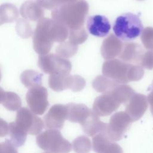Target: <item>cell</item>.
Segmentation results:
<instances>
[{"instance_id":"obj_27","label":"cell","mask_w":153,"mask_h":153,"mask_svg":"<svg viewBox=\"0 0 153 153\" xmlns=\"http://www.w3.org/2000/svg\"><path fill=\"white\" fill-rule=\"evenodd\" d=\"M72 146L76 153H89L91 149V143L87 137L81 136L74 140Z\"/></svg>"},{"instance_id":"obj_15","label":"cell","mask_w":153,"mask_h":153,"mask_svg":"<svg viewBox=\"0 0 153 153\" xmlns=\"http://www.w3.org/2000/svg\"><path fill=\"white\" fill-rule=\"evenodd\" d=\"M93 149L96 153H123L122 148L109 140L103 133L93 137Z\"/></svg>"},{"instance_id":"obj_39","label":"cell","mask_w":153,"mask_h":153,"mask_svg":"<svg viewBox=\"0 0 153 153\" xmlns=\"http://www.w3.org/2000/svg\"><path fill=\"white\" fill-rule=\"evenodd\" d=\"M137 1H143V0H137Z\"/></svg>"},{"instance_id":"obj_31","label":"cell","mask_w":153,"mask_h":153,"mask_svg":"<svg viewBox=\"0 0 153 153\" xmlns=\"http://www.w3.org/2000/svg\"><path fill=\"white\" fill-rule=\"evenodd\" d=\"M139 65L149 70L153 69V50L145 51L140 60Z\"/></svg>"},{"instance_id":"obj_19","label":"cell","mask_w":153,"mask_h":153,"mask_svg":"<svg viewBox=\"0 0 153 153\" xmlns=\"http://www.w3.org/2000/svg\"><path fill=\"white\" fill-rule=\"evenodd\" d=\"M67 119L72 123L82 124L89 115L91 109L84 104L70 103L66 105Z\"/></svg>"},{"instance_id":"obj_25","label":"cell","mask_w":153,"mask_h":153,"mask_svg":"<svg viewBox=\"0 0 153 153\" xmlns=\"http://www.w3.org/2000/svg\"><path fill=\"white\" fill-rule=\"evenodd\" d=\"M2 104L8 110L15 111L19 110L22 106V100L16 93L5 91Z\"/></svg>"},{"instance_id":"obj_13","label":"cell","mask_w":153,"mask_h":153,"mask_svg":"<svg viewBox=\"0 0 153 153\" xmlns=\"http://www.w3.org/2000/svg\"><path fill=\"white\" fill-rule=\"evenodd\" d=\"M148 108V100L146 96L140 93H134L127 102L126 112L133 122L142 117Z\"/></svg>"},{"instance_id":"obj_20","label":"cell","mask_w":153,"mask_h":153,"mask_svg":"<svg viewBox=\"0 0 153 153\" xmlns=\"http://www.w3.org/2000/svg\"><path fill=\"white\" fill-rule=\"evenodd\" d=\"M20 13L25 19L35 22L44 17V11L36 2L29 0L21 5Z\"/></svg>"},{"instance_id":"obj_22","label":"cell","mask_w":153,"mask_h":153,"mask_svg":"<svg viewBox=\"0 0 153 153\" xmlns=\"http://www.w3.org/2000/svg\"><path fill=\"white\" fill-rule=\"evenodd\" d=\"M42 76L43 75L42 74L32 69H28L22 73L20 81L26 87L30 88L41 85Z\"/></svg>"},{"instance_id":"obj_5","label":"cell","mask_w":153,"mask_h":153,"mask_svg":"<svg viewBox=\"0 0 153 153\" xmlns=\"http://www.w3.org/2000/svg\"><path fill=\"white\" fill-rule=\"evenodd\" d=\"M36 143L42 149L51 153H69L71 143L57 129H48L36 136Z\"/></svg>"},{"instance_id":"obj_23","label":"cell","mask_w":153,"mask_h":153,"mask_svg":"<svg viewBox=\"0 0 153 153\" xmlns=\"http://www.w3.org/2000/svg\"><path fill=\"white\" fill-rule=\"evenodd\" d=\"M10 141L16 146H22L27 138V133L22 129L15 122H11L8 125Z\"/></svg>"},{"instance_id":"obj_30","label":"cell","mask_w":153,"mask_h":153,"mask_svg":"<svg viewBox=\"0 0 153 153\" xmlns=\"http://www.w3.org/2000/svg\"><path fill=\"white\" fill-rule=\"evenodd\" d=\"M140 39L145 48L153 50V27H147L143 29Z\"/></svg>"},{"instance_id":"obj_10","label":"cell","mask_w":153,"mask_h":153,"mask_svg":"<svg viewBox=\"0 0 153 153\" xmlns=\"http://www.w3.org/2000/svg\"><path fill=\"white\" fill-rule=\"evenodd\" d=\"M26 100L31 111L36 115H42L49 106L48 91L41 85L30 88L26 93Z\"/></svg>"},{"instance_id":"obj_8","label":"cell","mask_w":153,"mask_h":153,"mask_svg":"<svg viewBox=\"0 0 153 153\" xmlns=\"http://www.w3.org/2000/svg\"><path fill=\"white\" fill-rule=\"evenodd\" d=\"M48 85L55 91L71 89L76 92L84 88L85 81L82 77L77 75H50L48 78Z\"/></svg>"},{"instance_id":"obj_29","label":"cell","mask_w":153,"mask_h":153,"mask_svg":"<svg viewBox=\"0 0 153 153\" xmlns=\"http://www.w3.org/2000/svg\"><path fill=\"white\" fill-rule=\"evenodd\" d=\"M69 41L75 45H78L84 42L87 38L88 34L84 27L75 30H69Z\"/></svg>"},{"instance_id":"obj_33","label":"cell","mask_w":153,"mask_h":153,"mask_svg":"<svg viewBox=\"0 0 153 153\" xmlns=\"http://www.w3.org/2000/svg\"><path fill=\"white\" fill-rule=\"evenodd\" d=\"M0 153H18L16 146L10 140L0 143Z\"/></svg>"},{"instance_id":"obj_26","label":"cell","mask_w":153,"mask_h":153,"mask_svg":"<svg viewBox=\"0 0 153 153\" xmlns=\"http://www.w3.org/2000/svg\"><path fill=\"white\" fill-rule=\"evenodd\" d=\"M78 50V45L69 41L61 42L56 48V54L63 58H69L74 56Z\"/></svg>"},{"instance_id":"obj_21","label":"cell","mask_w":153,"mask_h":153,"mask_svg":"<svg viewBox=\"0 0 153 153\" xmlns=\"http://www.w3.org/2000/svg\"><path fill=\"white\" fill-rule=\"evenodd\" d=\"M19 17L17 8L13 4L5 3L0 5V25L13 23Z\"/></svg>"},{"instance_id":"obj_1","label":"cell","mask_w":153,"mask_h":153,"mask_svg":"<svg viewBox=\"0 0 153 153\" xmlns=\"http://www.w3.org/2000/svg\"><path fill=\"white\" fill-rule=\"evenodd\" d=\"M69 29L63 24L49 18L42 17L33 33V46L39 54L48 53L54 42H62L68 37Z\"/></svg>"},{"instance_id":"obj_24","label":"cell","mask_w":153,"mask_h":153,"mask_svg":"<svg viewBox=\"0 0 153 153\" xmlns=\"http://www.w3.org/2000/svg\"><path fill=\"white\" fill-rule=\"evenodd\" d=\"M118 84H120L104 75H98L92 82L94 89L102 93H106L111 91Z\"/></svg>"},{"instance_id":"obj_16","label":"cell","mask_w":153,"mask_h":153,"mask_svg":"<svg viewBox=\"0 0 153 153\" xmlns=\"http://www.w3.org/2000/svg\"><path fill=\"white\" fill-rule=\"evenodd\" d=\"M123 44L115 35L111 34L102 42L100 53L106 60L112 59L119 56L121 52Z\"/></svg>"},{"instance_id":"obj_9","label":"cell","mask_w":153,"mask_h":153,"mask_svg":"<svg viewBox=\"0 0 153 153\" xmlns=\"http://www.w3.org/2000/svg\"><path fill=\"white\" fill-rule=\"evenodd\" d=\"M15 123L27 134L31 135L39 134L44 127L41 118L26 107L21 108L17 111Z\"/></svg>"},{"instance_id":"obj_3","label":"cell","mask_w":153,"mask_h":153,"mask_svg":"<svg viewBox=\"0 0 153 153\" xmlns=\"http://www.w3.org/2000/svg\"><path fill=\"white\" fill-rule=\"evenodd\" d=\"M104 76L120 84L140 80L144 75L142 66L124 62L117 59L106 60L102 65Z\"/></svg>"},{"instance_id":"obj_28","label":"cell","mask_w":153,"mask_h":153,"mask_svg":"<svg viewBox=\"0 0 153 153\" xmlns=\"http://www.w3.org/2000/svg\"><path fill=\"white\" fill-rule=\"evenodd\" d=\"M17 34L22 38H28L33 34V30L28 21L25 19H19L16 25Z\"/></svg>"},{"instance_id":"obj_11","label":"cell","mask_w":153,"mask_h":153,"mask_svg":"<svg viewBox=\"0 0 153 153\" xmlns=\"http://www.w3.org/2000/svg\"><path fill=\"white\" fill-rule=\"evenodd\" d=\"M120 104L117 98L112 93L108 92L95 99L93 105V111L99 117L108 116L116 111Z\"/></svg>"},{"instance_id":"obj_40","label":"cell","mask_w":153,"mask_h":153,"mask_svg":"<svg viewBox=\"0 0 153 153\" xmlns=\"http://www.w3.org/2000/svg\"><path fill=\"white\" fill-rule=\"evenodd\" d=\"M45 153H48V152H45Z\"/></svg>"},{"instance_id":"obj_18","label":"cell","mask_w":153,"mask_h":153,"mask_svg":"<svg viewBox=\"0 0 153 153\" xmlns=\"http://www.w3.org/2000/svg\"><path fill=\"white\" fill-rule=\"evenodd\" d=\"M81 126L86 134L93 137L99 133H105L107 124L101 121L99 116L91 110L88 117Z\"/></svg>"},{"instance_id":"obj_4","label":"cell","mask_w":153,"mask_h":153,"mask_svg":"<svg viewBox=\"0 0 153 153\" xmlns=\"http://www.w3.org/2000/svg\"><path fill=\"white\" fill-rule=\"evenodd\" d=\"M143 26L139 17L131 13L123 14L118 16L113 26L115 35L124 41H130L141 34Z\"/></svg>"},{"instance_id":"obj_35","label":"cell","mask_w":153,"mask_h":153,"mask_svg":"<svg viewBox=\"0 0 153 153\" xmlns=\"http://www.w3.org/2000/svg\"><path fill=\"white\" fill-rule=\"evenodd\" d=\"M148 102L150 104V109L153 116V89H151V92L148 94L147 97Z\"/></svg>"},{"instance_id":"obj_38","label":"cell","mask_w":153,"mask_h":153,"mask_svg":"<svg viewBox=\"0 0 153 153\" xmlns=\"http://www.w3.org/2000/svg\"><path fill=\"white\" fill-rule=\"evenodd\" d=\"M1 79V69H0V81Z\"/></svg>"},{"instance_id":"obj_36","label":"cell","mask_w":153,"mask_h":153,"mask_svg":"<svg viewBox=\"0 0 153 153\" xmlns=\"http://www.w3.org/2000/svg\"><path fill=\"white\" fill-rule=\"evenodd\" d=\"M5 91L3 90L2 88L0 87V103H2V100L4 99V94H5Z\"/></svg>"},{"instance_id":"obj_34","label":"cell","mask_w":153,"mask_h":153,"mask_svg":"<svg viewBox=\"0 0 153 153\" xmlns=\"http://www.w3.org/2000/svg\"><path fill=\"white\" fill-rule=\"evenodd\" d=\"M9 132L8 124L0 118V137L5 136Z\"/></svg>"},{"instance_id":"obj_32","label":"cell","mask_w":153,"mask_h":153,"mask_svg":"<svg viewBox=\"0 0 153 153\" xmlns=\"http://www.w3.org/2000/svg\"><path fill=\"white\" fill-rule=\"evenodd\" d=\"M38 4L42 8L54 10L61 5L60 0H36Z\"/></svg>"},{"instance_id":"obj_2","label":"cell","mask_w":153,"mask_h":153,"mask_svg":"<svg viewBox=\"0 0 153 153\" xmlns=\"http://www.w3.org/2000/svg\"><path fill=\"white\" fill-rule=\"evenodd\" d=\"M88 10L86 1L76 0L60 5L52 11L51 16L53 19L63 24L69 30H75L83 27Z\"/></svg>"},{"instance_id":"obj_14","label":"cell","mask_w":153,"mask_h":153,"mask_svg":"<svg viewBox=\"0 0 153 153\" xmlns=\"http://www.w3.org/2000/svg\"><path fill=\"white\" fill-rule=\"evenodd\" d=\"M87 28L90 34L97 37H103L109 32L111 24L105 16L94 15L87 19Z\"/></svg>"},{"instance_id":"obj_7","label":"cell","mask_w":153,"mask_h":153,"mask_svg":"<svg viewBox=\"0 0 153 153\" xmlns=\"http://www.w3.org/2000/svg\"><path fill=\"white\" fill-rule=\"evenodd\" d=\"M132 122V120L126 112H117L111 116L103 134L112 142L118 141L122 139Z\"/></svg>"},{"instance_id":"obj_12","label":"cell","mask_w":153,"mask_h":153,"mask_svg":"<svg viewBox=\"0 0 153 153\" xmlns=\"http://www.w3.org/2000/svg\"><path fill=\"white\" fill-rule=\"evenodd\" d=\"M67 119L66 105L56 104L51 107L44 120L46 128L51 129H61L65 121Z\"/></svg>"},{"instance_id":"obj_17","label":"cell","mask_w":153,"mask_h":153,"mask_svg":"<svg viewBox=\"0 0 153 153\" xmlns=\"http://www.w3.org/2000/svg\"><path fill=\"white\" fill-rule=\"evenodd\" d=\"M144 53L145 51L140 44L135 42H127L123 44L119 57L124 62L139 65L140 60Z\"/></svg>"},{"instance_id":"obj_6","label":"cell","mask_w":153,"mask_h":153,"mask_svg":"<svg viewBox=\"0 0 153 153\" xmlns=\"http://www.w3.org/2000/svg\"><path fill=\"white\" fill-rule=\"evenodd\" d=\"M38 66L45 74L50 75H69L72 69L69 60L53 53L40 55Z\"/></svg>"},{"instance_id":"obj_37","label":"cell","mask_w":153,"mask_h":153,"mask_svg":"<svg viewBox=\"0 0 153 153\" xmlns=\"http://www.w3.org/2000/svg\"><path fill=\"white\" fill-rule=\"evenodd\" d=\"M151 89H153V82H152V85H151Z\"/></svg>"}]
</instances>
